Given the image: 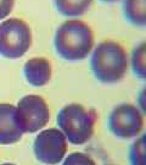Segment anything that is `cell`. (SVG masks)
I'll use <instances>...</instances> for the list:
<instances>
[{
  "mask_svg": "<svg viewBox=\"0 0 146 165\" xmlns=\"http://www.w3.org/2000/svg\"><path fill=\"white\" fill-rule=\"evenodd\" d=\"M138 105H139V109L141 110L144 114H146V86L141 89V92L139 93Z\"/></svg>",
  "mask_w": 146,
  "mask_h": 165,
  "instance_id": "16",
  "label": "cell"
},
{
  "mask_svg": "<svg viewBox=\"0 0 146 165\" xmlns=\"http://www.w3.org/2000/svg\"><path fill=\"white\" fill-rule=\"evenodd\" d=\"M123 11L134 26H146V0H124Z\"/></svg>",
  "mask_w": 146,
  "mask_h": 165,
  "instance_id": "10",
  "label": "cell"
},
{
  "mask_svg": "<svg viewBox=\"0 0 146 165\" xmlns=\"http://www.w3.org/2000/svg\"><path fill=\"white\" fill-rule=\"evenodd\" d=\"M68 143L60 128H48L35 137L33 149L36 159L46 165H57L65 159Z\"/></svg>",
  "mask_w": 146,
  "mask_h": 165,
  "instance_id": "7",
  "label": "cell"
},
{
  "mask_svg": "<svg viewBox=\"0 0 146 165\" xmlns=\"http://www.w3.org/2000/svg\"><path fill=\"white\" fill-rule=\"evenodd\" d=\"M145 126V117L138 106L130 103L117 105L108 116V128L116 137L130 140L139 136Z\"/></svg>",
  "mask_w": 146,
  "mask_h": 165,
  "instance_id": "6",
  "label": "cell"
},
{
  "mask_svg": "<svg viewBox=\"0 0 146 165\" xmlns=\"http://www.w3.org/2000/svg\"><path fill=\"white\" fill-rule=\"evenodd\" d=\"M129 159L132 165H146V133L133 142Z\"/></svg>",
  "mask_w": 146,
  "mask_h": 165,
  "instance_id": "13",
  "label": "cell"
},
{
  "mask_svg": "<svg viewBox=\"0 0 146 165\" xmlns=\"http://www.w3.org/2000/svg\"><path fill=\"white\" fill-rule=\"evenodd\" d=\"M16 106L7 103L0 104V144H12L22 138L23 132L16 123Z\"/></svg>",
  "mask_w": 146,
  "mask_h": 165,
  "instance_id": "8",
  "label": "cell"
},
{
  "mask_svg": "<svg viewBox=\"0 0 146 165\" xmlns=\"http://www.w3.org/2000/svg\"><path fill=\"white\" fill-rule=\"evenodd\" d=\"M24 77L29 85L43 87L49 83L53 76V65L50 60L43 56H36L26 61L23 66Z\"/></svg>",
  "mask_w": 146,
  "mask_h": 165,
  "instance_id": "9",
  "label": "cell"
},
{
  "mask_svg": "<svg viewBox=\"0 0 146 165\" xmlns=\"http://www.w3.org/2000/svg\"><path fill=\"white\" fill-rule=\"evenodd\" d=\"M16 123L23 133H33L44 128L50 121V109L43 97L24 95L16 106Z\"/></svg>",
  "mask_w": 146,
  "mask_h": 165,
  "instance_id": "5",
  "label": "cell"
},
{
  "mask_svg": "<svg viewBox=\"0 0 146 165\" xmlns=\"http://www.w3.org/2000/svg\"><path fill=\"white\" fill-rule=\"evenodd\" d=\"M93 0H55L56 9L64 16L78 17L90 9Z\"/></svg>",
  "mask_w": 146,
  "mask_h": 165,
  "instance_id": "11",
  "label": "cell"
},
{
  "mask_svg": "<svg viewBox=\"0 0 146 165\" xmlns=\"http://www.w3.org/2000/svg\"><path fill=\"white\" fill-rule=\"evenodd\" d=\"M130 63H132L133 72L137 75V77L146 80V40L140 43L133 50Z\"/></svg>",
  "mask_w": 146,
  "mask_h": 165,
  "instance_id": "12",
  "label": "cell"
},
{
  "mask_svg": "<svg viewBox=\"0 0 146 165\" xmlns=\"http://www.w3.org/2000/svg\"><path fill=\"white\" fill-rule=\"evenodd\" d=\"M90 66L102 83H117L126 77L129 69V55L116 40H103L94 48Z\"/></svg>",
  "mask_w": 146,
  "mask_h": 165,
  "instance_id": "2",
  "label": "cell"
},
{
  "mask_svg": "<svg viewBox=\"0 0 146 165\" xmlns=\"http://www.w3.org/2000/svg\"><path fill=\"white\" fill-rule=\"evenodd\" d=\"M97 120V112L94 109H87L78 103L65 105L57 115V125L64 132L67 141L72 144H84L94 135Z\"/></svg>",
  "mask_w": 146,
  "mask_h": 165,
  "instance_id": "3",
  "label": "cell"
},
{
  "mask_svg": "<svg viewBox=\"0 0 146 165\" xmlns=\"http://www.w3.org/2000/svg\"><path fill=\"white\" fill-rule=\"evenodd\" d=\"M1 165H15V164H11V163H4V164H1Z\"/></svg>",
  "mask_w": 146,
  "mask_h": 165,
  "instance_id": "18",
  "label": "cell"
},
{
  "mask_svg": "<svg viewBox=\"0 0 146 165\" xmlns=\"http://www.w3.org/2000/svg\"><path fill=\"white\" fill-rule=\"evenodd\" d=\"M32 45V29L23 20L12 17L0 23V55L18 59Z\"/></svg>",
  "mask_w": 146,
  "mask_h": 165,
  "instance_id": "4",
  "label": "cell"
},
{
  "mask_svg": "<svg viewBox=\"0 0 146 165\" xmlns=\"http://www.w3.org/2000/svg\"><path fill=\"white\" fill-rule=\"evenodd\" d=\"M15 0H0V20L6 18L14 9Z\"/></svg>",
  "mask_w": 146,
  "mask_h": 165,
  "instance_id": "15",
  "label": "cell"
},
{
  "mask_svg": "<svg viewBox=\"0 0 146 165\" xmlns=\"http://www.w3.org/2000/svg\"><path fill=\"white\" fill-rule=\"evenodd\" d=\"M56 53L68 61L88 58L94 50L95 35L89 25L78 18L67 20L60 25L54 39Z\"/></svg>",
  "mask_w": 146,
  "mask_h": 165,
  "instance_id": "1",
  "label": "cell"
},
{
  "mask_svg": "<svg viewBox=\"0 0 146 165\" xmlns=\"http://www.w3.org/2000/svg\"><path fill=\"white\" fill-rule=\"evenodd\" d=\"M62 165H96L95 160L85 153L74 152L64 159Z\"/></svg>",
  "mask_w": 146,
  "mask_h": 165,
  "instance_id": "14",
  "label": "cell"
},
{
  "mask_svg": "<svg viewBox=\"0 0 146 165\" xmlns=\"http://www.w3.org/2000/svg\"><path fill=\"white\" fill-rule=\"evenodd\" d=\"M105 3H116V1H119V0H102Z\"/></svg>",
  "mask_w": 146,
  "mask_h": 165,
  "instance_id": "17",
  "label": "cell"
}]
</instances>
